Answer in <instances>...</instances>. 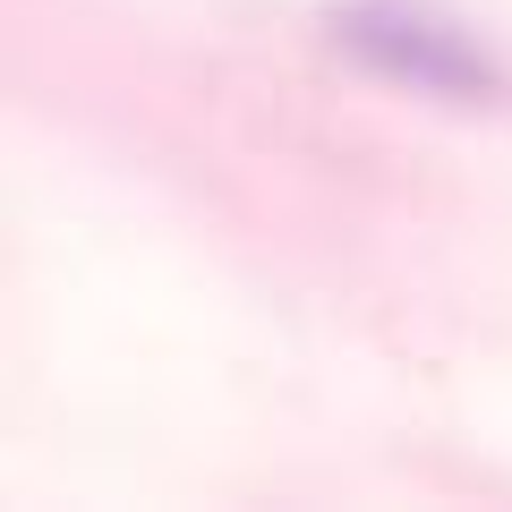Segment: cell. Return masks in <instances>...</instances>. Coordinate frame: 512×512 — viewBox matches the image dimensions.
<instances>
[{
  "mask_svg": "<svg viewBox=\"0 0 512 512\" xmlns=\"http://www.w3.org/2000/svg\"><path fill=\"white\" fill-rule=\"evenodd\" d=\"M333 43H342L359 69H376L384 86H410L427 103H504L512 77L487 43L461 18L427 9V0H342L333 9Z\"/></svg>",
  "mask_w": 512,
  "mask_h": 512,
  "instance_id": "cell-1",
  "label": "cell"
}]
</instances>
